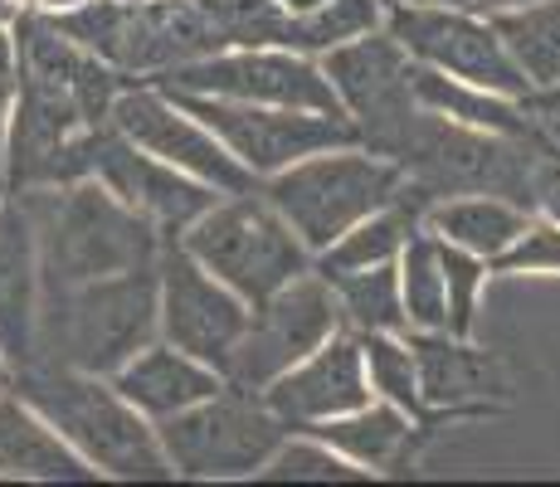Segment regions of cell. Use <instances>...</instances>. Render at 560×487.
<instances>
[{"mask_svg":"<svg viewBox=\"0 0 560 487\" xmlns=\"http://www.w3.org/2000/svg\"><path fill=\"white\" fill-rule=\"evenodd\" d=\"M35 220L39 240V283H89L107 274L156 268L166 234L147 214H137L122 195H113L98 176L69 181V186L15 190Z\"/></svg>","mask_w":560,"mask_h":487,"instance_id":"cell-1","label":"cell"},{"mask_svg":"<svg viewBox=\"0 0 560 487\" xmlns=\"http://www.w3.org/2000/svg\"><path fill=\"white\" fill-rule=\"evenodd\" d=\"M258 190H264V200L293 224L298 240L317 258L357 220L390 205L405 190V166L395 156H381V151L351 142V147L312 151V156L293 161L288 171L268 176Z\"/></svg>","mask_w":560,"mask_h":487,"instance_id":"cell-4","label":"cell"},{"mask_svg":"<svg viewBox=\"0 0 560 487\" xmlns=\"http://www.w3.org/2000/svg\"><path fill=\"white\" fill-rule=\"evenodd\" d=\"M166 89V83H161ZM180 103L220 137L234 156L249 166V176L264 186L268 176L288 171L293 161L312 156V151H327V147H351L361 142L357 127L347 117H331V113H303V107H268V103H230V97H205V93H180Z\"/></svg>","mask_w":560,"mask_h":487,"instance_id":"cell-11","label":"cell"},{"mask_svg":"<svg viewBox=\"0 0 560 487\" xmlns=\"http://www.w3.org/2000/svg\"><path fill=\"white\" fill-rule=\"evenodd\" d=\"M39 240L35 220L20 200H5L0 210V351L20 366L35 361L39 337Z\"/></svg>","mask_w":560,"mask_h":487,"instance_id":"cell-18","label":"cell"},{"mask_svg":"<svg viewBox=\"0 0 560 487\" xmlns=\"http://www.w3.org/2000/svg\"><path fill=\"white\" fill-rule=\"evenodd\" d=\"M536 117H541V113H536ZM546 123H551V127H556V137H560V113H556V117H546Z\"/></svg>","mask_w":560,"mask_h":487,"instance_id":"cell-43","label":"cell"},{"mask_svg":"<svg viewBox=\"0 0 560 487\" xmlns=\"http://www.w3.org/2000/svg\"><path fill=\"white\" fill-rule=\"evenodd\" d=\"M258 395L268 399L278 419L288 429H317L337 415H351L357 405L375 395L371 375H365V351L361 337L351 327H341L331 341H322L312 356L283 371L273 385H264Z\"/></svg>","mask_w":560,"mask_h":487,"instance_id":"cell-16","label":"cell"},{"mask_svg":"<svg viewBox=\"0 0 560 487\" xmlns=\"http://www.w3.org/2000/svg\"><path fill=\"white\" fill-rule=\"evenodd\" d=\"M526 220H532L526 205L508 200V195H492V190L444 195V200L424 205V230L434 234V240L468 248V254L488 258V264H498V258L516 244V234L526 230Z\"/></svg>","mask_w":560,"mask_h":487,"instance_id":"cell-22","label":"cell"},{"mask_svg":"<svg viewBox=\"0 0 560 487\" xmlns=\"http://www.w3.org/2000/svg\"><path fill=\"white\" fill-rule=\"evenodd\" d=\"M409 83H415V103L424 107V113H439V117L463 123V127H482V132H508L512 137V132H526L532 117H536V107L522 103V97L492 93V89H482V83L424 69V63H415Z\"/></svg>","mask_w":560,"mask_h":487,"instance_id":"cell-24","label":"cell"},{"mask_svg":"<svg viewBox=\"0 0 560 487\" xmlns=\"http://www.w3.org/2000/svg\"><path fill=\"white\" fill-rule=\"evenodd\" d=\"M419 366V399L429 415H468L488 409V399H508L512 381L498 356L478 351L472 337L454 332H409Z\"/></svg>","mask_w":560,"mask_h":487,"instance_id":"cell-17","label":"cell"},{"mask_svg":"<svg viewBox=\"0 0 560 487\" xmlns=\"http://www.w3.org/2000/svg\"><path fill=\"white\" fill-rule=\"evenodd\" d=\"M5 390H15V361L0 351V395H5Z\"/></svg>","mask_w":560,"mask_h":487,"instance_id":"cell-38","label":"cell"},{"mask_svg":"<svg viewBox=\"0 0 560 487\" xmlns=\"http://www.w3.org/2000/svg\"><path fill=\"white\" fill-rule=\"evenodd\" d=\"M419 5H468V0H419Z\"/></svg>","mask_w":560,"mask_h":487,"instance_id":"cell-41","label":"cell"},{"mask_svg":"<svg viewBox=\"0 0 560 487\" xmlns=\"http://www.w3.org/2000/svg\"><path fill=\"white\" fill-rule=\"evenodd\" d=\"M361 351H365V375H371L375 395L395 399V405L409 409V415L429 419L424 399H419V366H415L409 332H365Z\"/></svg>","mask_w":560,"mask_h":487,"instance_id":"cell-29","label":"cell"},{"mask_svg":"<svg viewBox=\"0 0 560 487\" xmlns=\"http://www.w3.org/2000/svg\"><path fill=\"white\" fill-rule=\"evenodd\" d=\"M400 292H405V332H448V283L444 254L429 230H419L400 254Z\"/></svg>","mask_w":560,"mask_h":487,"instance_id":"cell-28","label":"cell"},{"mask_svg":"<svg viewBox=\"0 0 560 487\" xmlns=\"http://www.w3.org/2000/svg\"><path fill=\"white\" fill-rule=\"evenodd\" d=\"M341 302V322L357 337L365 332H405V292H400V264H375L357 274L331 278Z\"/></svg>","mask_w":560,"mask_h":487,"instance_id":"cell-26","label":"cell"},{"mask_svg":"<svg viewBox=\"0 0 560 487\" xmlns=\"http://www.w3.org/2000/svg\"><path fill=\"white\" fill-rule=\"evenodd\" d=\"M526 132H482V127L448 123V117L419 107L409 132L395 147V161L405 166V181L424 200L492 190L526 205Z\"/></svg>","mask_w":560,"mask_h":487,"instance_id":"cell-7","label":"cell"},{"mask_svg":"<svg viewBox=\"0 0 560 487\" xmlns=\"http://www.w3.org/2000/svg\"><path fill=\"white\" fill-rule=\"evenodd\" d=\"M472 10H482V15H502V10H516V5H532V0H468Z\"/></svg>","mask_w":560,"mask_h":487,"instance_id":"cell-36","label":"cell"},{"mask_svg":"<svg viewBox=\"0 0 560 487\" xmlns=\"http://www.w3.org/2000/svg\"><path fill=\"white\" fill-rule=\"evenodd\" d=\"M439 254H444V283H448V332L454 337H472L478 327V302H482V288L492 278V264L468 248H454L439 240Z\"/></svg>","mask_w":560,"mask_h":487,"instance_id":"cell-31","label":"cell"},{"mask_svg":"<svg viewBox=\"0 0 560 487\" xmlns=\"http://www.w3.org/2000/svg\"><path fill=\"white\" fill-rule=\"evenodd\" d=\"M156 434L176 478L240 483V478H258L268 468V459L278 453V443L293 429L268 409V399L258 390L224 381V390H214L210 399L161 419Z\"/></svg>","mask_w":560,"mask_h":487,"instance_id":"cell-6","label":"cell"},{"mask_svg":"<svg viewBox=\"0 0 560 487\" xmlns=\"http://www.w3.org/2000/svg\"><path fill=\"white\" fill-rule=\"evenodd\" d=\"M15 390L59 429L103 478L122 483H171L166 449L156 425L113 385V375L73 371V366L30 361L15 371Z\"/></svg>","mask_w":560,"mask_h":487,"instance_id":"cell-2","label":"cell"},{"mask_svg":"<svg viewBox=\"0 0 560 487\" xmlns=\"http://www.w3.org/2000/svg\"><path fill=\"white\" fill-rule=\"evenodd\" d=\"M424 205H429L424 195L405 181V190L390 205H381V210H371L365 220L351 224L337 244L312 258V268L337 278V274H357V268H375V264H400L405 244L424 230Z\"/></svg>","mask_w":560,"mask_h":487,"instance_id":"cell-23","label":"cell"},{"mask_svg":"<svg viewBox=\"0 0 560 487\" xmlns=\"http://www.w3.org/2000/svg\"><path fill=\"white\" fill-rule=\"evenodd\" d=\"M341 327L347 322H341V302L331 278L322 268H307L293 283H283L278 292H268L264 302H254L249 327H244L230 366H224V381L244 390L273 385L278 375L293 371L303 356H312L322 341H331Z\"/></svg>","mask_w":560,"mask_h":487,"instance_id":"cell-9","label":"cell"},{"mask_svg":"<svg viewBox=\"0 0 560 487\" xmlns=\"http://www.w3.org/2000/svg\"><path fill=\"white\" fill-rule=\"evenodd\" d=\"M0 89H20V39H15V25H0Z\"/></svg>","mask_w":560,"mask_h":487,"instance_id":"cell-34","label":"cell"},{"mask_svg":"<svg viewBox=\"0 0 560 487\" xmlns=\"http://www.w3.org/2000/svg\"><path fill=\"white\" fill-rule=\"evenodd\" d=\"M492 274H512V278H560V224L546 214H532L526 230L516 234V244L492 264Z\"/></svg>","mask_w":560,"mask_h":487,"instance_id":"cell-33","label":"cell"},{"mask_svg":"<svg viewBox=\"0 0 560 487\" xmlns=\"http://www.w3.org/2000/svg\"><path fill=\"white\" fill-rule=\"evenodd\" d=\"M113 385L122 390L152 425H161V419L180 415V409L210 399L214 390H224V371H214L210 361H200V356H190V351H180V346H171L166 337H156L113 375Z\"/></svg>","mask_w":560,"mask_h":487,"instance_id":"cell-20","label":"cell"},{"mask_svg":"<svg viewBox=\"0 0 560 487\" xmlns=\"http://www.w3.org/2000/svg\"><path fill=\"white\" fill-rule=\"evenodd\" d=\"M10 113H15V89H0V166H5V142H10Z\"/></svg>","mask_w":560,"mask_h":487,"instance_id":"cell-35","label":"cell"},{"mask_svg":"<svg viewBox=\"0 0 560 487\" xmlns=\"http://www.w3.org/2000/svg\"><path fill=\"white\" fill-rule=\"evenodd\" d=\"M93 176H98L113 195H122L137 214H147L161 234H180L190 220H200V214L220 200L214 186H205V181L176 171L171 161H161V156H152V151H142L137 142H127L113 123L98 127Z\"/></svg>","mask_w":560,"mask_h":487,"instance_id":"cell-15","label":"cell"},{"mask_svg":"<svg viewBox=\"0 0 560 487\" xmlns=\"http://www.w3.org/2000/svg\"><path fill=\"white\" fill-rule=\"evenodd\" d=\"M152 83H166V89H180V93L230 97V103H268V107H303V113L347 117L331 79L322 73V59L288 45L220 49L196 63H180V69L161 73Z\"/></svg>","mask_w":560,"mask_h":487,"instance_id":"cell-10","label":"cell"},{"mask_svg":"<svg viewBox=\"0 0 560 487\" xmlns=\"http://www.w3.org/2000/svg\"><path fill=\"white\" fill-rule=\"evenodd\" d=\"M385 5H390V0H327V5L307 10V15H288L283 45L322 59L327 49L385 30Z\"/></svg>","mask_w":560,"mask_h":487,"instance_id":"cell-27","label":"cell"},{"mask_svg":"<svg viewBox=\"0 0 560 487\" xmlns=\"http://www.w3.org/2000/svg\"><path fill=\"white\" fill-rule=\"evenodd\" d=\"M0 478L10 483H98L103 473L73 449L20 390L0 395Z\"/></svg>","mask_w":560,"mask_h":487,"instance_id":"cell-19","label":"cell"},{"mask_svg":"<svg viewBox=\"0 0 560 487\" xmlns=\"http://www.w3.org/2000/svg\"><path fill=\"white\" fill-rule=\"evenodd\" d=\"M429 429V419L409 415L400 409L395 399H381L371 395L365 405H357L351 415H337L327 419V425L307 429V434L327 439L337 453H347L357 468H365L375 478V473H395L405 468V459L415 453V439Z\"/></svg>","mask_w":560,"mask_h":487,"instance_id":"cell-21","label":"cell"},{"mask_svg":"<svg viewBox=\"0 0 560 487\" xmlns=\"http://www.w3.org/2000/svg\"><path fill=\"white\" fill-rule=\"evenodd\" d=\"M385 30L400 39V49L424 69L454 73V79L482 83L492 93H508L532 103L536 89L516 69L508 39L492 25V15L472 5H419V0H390L385 5Z\"/></svg>","mask_w":560,"mask_h":487,"instance_id":"cell-8","label":"cell"},{"mask_svg":"<svg viewBox=\"0 0 560 487\" xmlns=\"http://www.w3.org/2000/svg\"><path fill=\"white\" fill-rule=\"evenodd\" d=\"M20 20V0H0V25H15Z\"/></svg>","mask_w":560,"mask_h":487,"instance_id":"cell-40","label":"cell"},{"mask_svg":"<svg viewBox=\"0 0 560 487\" xmlns=\"http://www.w3.org/2000/svg\"><path fill=\"white\" fill-rule=\"evenodd\" d=\"M156 288H161V337L180 351L210 361L224 371L249 327L254 302H244L230 283L210 274L176 234H166L156 258Z\"/></svg>","mask_w":560,"mask_h":487,"instance_id":"cell-14","label":"cell"},{"mask_svg":"<svg viewBox=\"0 0 560 487\" xmlns=\"http://www.w3.org/2000/svg\"><path fill=\"white\" fill-rule=\"evenodd\" d=\"M546 117H556V113H546Z\"/></svg>","mask_w":560,"mask_h":487,"instance_id":"cell-45","label":"cell"},{"mask_svg":"<svg viewBox=\"0 0 560 487\" xmlns=\"http://www.w3.org/2000/svg\"><path fill=\"white\" fill-rule=\"evenodd\" d=\"M264 483H361L371 478L365 468L347 459V453H337L327 439L307 434V429H293L283 443H278V453L268 459V468L258 473Z\"/></svg>","mask_w":560,"mask_h":487,"instance_id":"cell-30","label":"cell"},{"mask_svg":"<svg viewBox=\"0 0 560 487\" xmlns=\"http://www.w3.org/2000/svg\"><path fill=\"white\" fill-rule=\"evenodd\" d=\"M190 254L210 268L220 283H230L244 302H264L268 292L293 283L312 268V248L298 230L264 200V190L220 195L200 220L176 234Z\"/></svg>","mask_w":560,"mask_h":487,"instance_id":"cell-5","label":"cell"},{"mask_svg":"<svg viewBox=\"0 0 560 487\" xmlns=\"http://www.w3.org/2000/svg\"><path fill=\"white\" fill-rule=\"evenodd\" d=\"M39 5H45V0H20V10H39Z\"/></svg>","mask_w":560,"mask_h":487,"instance_id":"cell-42","label":"cell"},{"mask_svg":"<svg viewBox=\"0 0 560 487\" xmlns=\"http://www.w3.org/2000/svg\"><path fill=\"white\" fill-rule=\"evenodd\" d=\"M532 107H536V113H560V83H556V89H546V93H536L532 97Z\"/></svg>","mask_w":560,"mask_h":487,"instance_id":"cell-37","label":"cell"},{"mask_svg":"<svg viewBox=\"0 0 560 487\" xmlns=\"http://www.w3.org/2000/svg\"><path fill=\"white\" fill-rule=\"evenodd\" d=\"M322 73L337 89V103L347 113V123L357 127L361 147L395 156V147H400V137L419 113L415 83H409L415 59L400 49V39L390 30H375L365 39L337 45L322 54Z\"/></svg>","mask_w":560,"mask_h":487,"instance_id":"cell-12","label":"cell"},{"mask_svg":"<svg viewBox=\"0 0 560 487\" xmlns=\"http://www.w3.org/2000/svg\"><path fill=\"white\" fill-rule=\"evenodd\" d=\"M0 210H5V190H0Z\"/></svg>","mask_w":560,"mask_h":487,"instance_id":"cell-44","label":"cell"},{"mask_svg":"<svg viewBox=\"0 0 560 487\" xmlns=\"http://www.w3.org/2000/svg\"><path fill=\"white\" fill-rule=\"evenodd\" d=\"M492 25L508 39L516 69L532 79L536 93L556 89L560 83V0H532V5H516L492 15Z\"/></svg>","mask_w":560,"mask_h":487,"instance_id":"cell-25","label":"cell"},{"mask_svg":"<svg viewBox=\"0 0 560 487\" xmlns=\"http://www.w3.org/2000/svg\"><path fill=\"white\" fill-rule=\"evenodd\" d=\"M156 337H161L156 268H132V274H107V278H89V283H63L39 292L35 361L117 375Z\"/></svg>","mask_w":560,"mask_h":487,"instance_id":"cell-3","label":"cell"},{"mask_svg":"<svg viewBox=\"0 0 560 487\" xmlns=\"http://www.w3.org/2000/svg\"><path fill=\"white\" fill-rule=\"evenodd\" d=\"M526 210L560 224V137L551 123L526 132Z\"/></svg>","mask_w":560,"mask_h":487,"instance_id":"cell-32","label":"cell"},{"mask_svg":"<svg viewBox=\"0 0 560 487\" xmlns=\"http://www.w3.org/2000/svg\"><path fill=\"white\" fill-rule=\"evenodd\" d=\"M278 5H283V10H288V15H307V10L327 5V0H278Z\"/></svg>","mask_w":560,"mask_h":487,"instance_id":"cell-39","label":"cell"},{"mask_svg":"<svg viewBox=\"0 0 560 487\" xmlns=\"http://www.w3.org/2000/svg\"><path fill=\"white\" fill-rule=\"evenodd\" d=\"M107 123H113L127 142H137L142 151H152V156L171 161L176 171L205 181V186H214L220 195L258 190L249 166H244V161L234 156V151L224 147L176 93L161 89V83H152V79L127 83V89L117 93Z\"/></svg>","mask_w":560,"mask_h":487,"instance_id":"cell-13","label":"cell"}]
</instances>
